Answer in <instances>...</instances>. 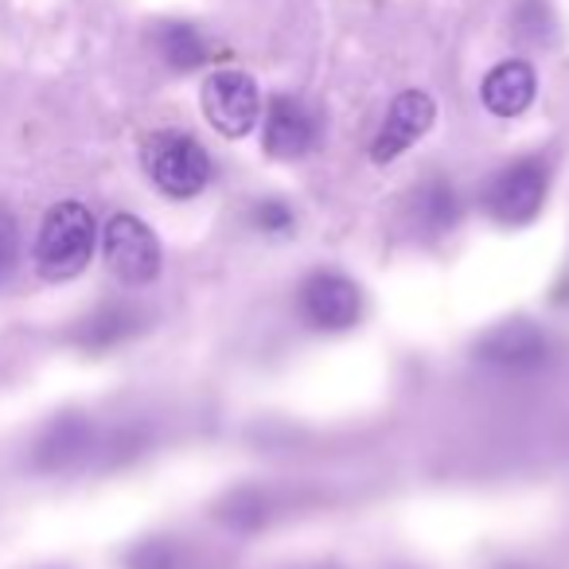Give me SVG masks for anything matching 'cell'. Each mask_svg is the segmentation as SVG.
<instances>
[{"instance_id": "cell-16", "label": "cell", "mask_w": 569, "mask_h": 569, "mask_svg": "<svg viewBox=\"0 0 569 569\" xmlns=\"http://www.w3.org/2000/svg\"><path fill=\"white\" fill-rule=\"evenodd\" d=\"M17 261H20V234H17V222H12V214L0 211V284H4L12 273H17Z\"/></svg>"}, {"instance_id": "cell-3", "label": "cell", "mask_w": 569, "mask_h": 569, "mask_svg": "<svg viewBox=\"0 0 569 569\" xmlns=\"http://www.w3.org/2000/svg\"><path fill=\"white\" fill-rule=\"evenodd\" d=\"M546 203V164L535 157L515 160L499 176H491L483 191V207L499 227H527Z\"/></svg>"}, {"instance_id": "cell-15", "label": "cell", "mask_w": 569, "mask_h": 569, "mask_svg": "<svg viewBox=\"0 0 569 569\" xmlns=\"http://www.w3.org/2000/svg\"><path fill=\"white\" fill-rule=\"evenodd\" d=\"M250 219H253V227L266 230V234H289V230H293V222H297L293 207L281 203V199H261V203L250 211Z\"/></svg>"}, {"instance_id": "cell-2", "label": "cell", "mask_w": 569, "mask_h": 569, "mask_svg": "<svg viewBox=\"0 0 569 569\" xmlns=\"http://www.w3.org/2000/svg\"><path fill=\"white\" fill-rule=\"evenodd\" d=\"M144 172L168 199H191L211 180V157L196 137L164 129V133H152L144 144Z\"/></svg>"}, {"instance_id": "cell-8", "label": "cell", "mask_w": 569, "mask_h": 569, "mask_svg": "<svg viewBox=\"0 0 569 569\" xmlns=\"http://www.w3.org/2000/svg\"><path fill=\"white\" fill-rule=\"evenodd\" d=\"M476 356L491 367H503V371H535L550 356V340L530 320H503L476 343Z\"/></svg>"}, {"instance_id": "cell-5", "label": "cell", "mask_w": 569, "mask_h": 569, "mask_svg": "<svg viewBox=\"0 0 569 569\" xmlns=\"http://www.w3.org/2000/svg\"><path fill=\"white\" fill-rule=\"evenodd\" d=\"M203 113L222 137H246L253 133L261 118V94L258 82L246 71H234V67H222V71L207 74L203 82Z\"/></svg>"}, {"instance_id": "cell-11", "label": "cell", "mask_w": 569, "mask_h": 569, "mask_svg": "<svg viewBox=\"0 0 569 569\" xmlns=\"http://www.w3.org/2000/svg\"><path fill=\"white\" fill-rule=\"evenodd\" d=\"M413 214H418V222L426 230H433V234H445V230L457 227L460 219V199L457 191H452L449 180H426L418 188V196H413Z\"/></svg>"}, {"instance_id": "cell-1", "label": "cell", "mask_w": 569, "mask_h": 569, "mask_svg": "<svg viewBox=\"0 0 569 569\" xmlns=\"http://www.w3.org/2000/svg\"><path fill=\"white\" fill-rule=\"evenodd\" d=\"M94 214L90 207L74 203H56L48 211L40 227V238H36V269H40L48 281H71L82 269L90 266V253H94Z\"/></svg>"}, {"instance_id": "cell-17", "label": "cell", "mask_w": 569, "mask_h": 569, "mask_svg": "<svg viewBox=\"0 0 569 569\" xmlns=\"http://www.w3.org/2000/svg\"><path fill=\"white\" fill-rule=\"evenodd\" d=\"M133 569H176V553L164 542H144L133 553Z\"/></svg>"}, {"instance_id": "cell-4", "label": "cell", "mask_w": 569, "mask_h": 569, "mask_svg": "<svg viewBox=\"0 0 569 569\" xmlns=\"http://www.w3.org/2000/svg\"><path fill=\"white\" fill-rule=\"evenodd\" d=\"M102 250H106V266H110V273L118 277L121 284L141 289V284L157 281L160 242L149 230V222H141L137 214H113V219L106 222Z\"/></svg>"}, {"instance_id": "cell-12", "label": "cell", "mask_w": 569, "mask_h": 569, "mask_svg": "<svg viewBox=\"0 0 569 569\" xmlns=\"http://www.w3.org/2000/svg\"><path fill=\"white\" fill-rule=\"evenodd\" d=\"M90 449V426L82 418H59L40 441V465L43 468H67L74 457Z\"/></svg>"}, {"instance_id": "cell-13", "label": "cell", "mask_w": 569, "mask_h": 569, "mask_svg": "<svg viewBox=\"0 0 569 569\" xmlns=\"http://www.w3.org/2000/svg\"><path fill=\"white\" fill-rule=\"evenodd\" d=\"M157 48H160V56H164V63L176 67V71H196V67L207 59L203 36H199L191 24H180V20H172V24H160Z\"/></svg>"}, {"instance_id": "cell-9", "label": "cell", "mask_w": 569, "mask_h": 569, "mask_svg": "<svg viewBox=\"0 0 569 569\" xmlns=\"http://www.w3.org/2000/svg\"><path fill=\"white\" fill-rule=\"evenodd\" d=\"M266 152L277 160H297L317 144V118L301 98L277 94L266 110V129H261Z\"/></svg>"}, {"instance_id": "cell-7", "label": "cell", "mask_w": 569, "mask_h": 569, "mask_svg": "<svg viewBox=\"0 0 569 569\" xmlns=\"http://www.w3.org/2000/svg\"><path fill=\"white\" fill-rule=\"evenodd\" d=\"M433 118H437V106L426 90H406V94H398L395 102H390L387 118H382L379 137H375V144H371V160L375 164L398 160L406 149H413V144L433 129Z\"/></svg>"}, {"instance_id": "cell-10", "label": "cell", "mask_w": 569, "mask_h": 569, "mask_svg": "<svg viewBox=\"0 0 569 569\" xmlns=\"http://www.w3.org/2000/svg\"><path fill=\"white\" fill-rule=\"evenodd\" d=\"M535 90H538L535 67L522 63V59H507V63L488 71V79H483V87H480V98H483V106H488V113H496V118H519V113H527V106L535 102Z\"/></svg>"}, {"instance_id": "cell-14", "label": "cell", "mask_w": 569, "mask_h": 569, "mask_svg": "<svg viewBox=\"0 0 569 569\" xmlns=\"http://www.w3.org/2000/svg\"><path fill=\"white\" fill-rule=\"evenodd\" d=\"M133 325H137L133 312L106 309V312H98V317L87 325V336H82V343H90V348H110V343H118L121 336L133 332Z\"/></svg>"}, {"instance_id": "cell-6", "label": "cell", "mask_w": 569, "mask_h": 569, "mask_svg": "<svg viewBox=\"0 0 569 569\" xmlns=\"http://www.w3.org/2000/svg\"><path fill=\"white\" fill-rule=\"evenodd\" d=\"M301 317L320 332H348L363 317V293L351 277L336 273V269H317L312 277H305L301 284Z\"/></svg>"}]
</instances>
